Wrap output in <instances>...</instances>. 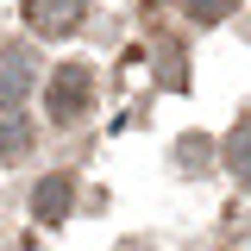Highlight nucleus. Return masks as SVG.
I'll return each instance as SVG.
<instances>
[{"mask_svg": "<svg viewBox=\"0 0 251 251\" xmlns=\"http://www.w3.org/2000/svg\"><path fill=\"white\" fill-rule=\"evenodd\" d=\"M88 107H94V69L88 63H57L50 82H44V113L57 126H75Z\"/></svg>", "mask_w": 251, "mask_h": 251, "instance_id": "1", "label": "nucleus"}, {"mask_svg": "<svg viewBox=\"0 0 251 251\" xmlns=\"http://www.w3.org/2000/svg\"><path fill=\"white\" fill-rule=\"evenodd\" d=\"M19 13H25V25L38 38H69V31L82 25L88 0H19Z\"/></svg>", "mask_w": 251, "mask_h": 251, "instance_id": "2", "label": "nucleus"}, {"mask_svg": "<svg viewBox=\"0 0 251 251\" xmlns=\"http://www.w3.org/2000/svg\"><path fill=\"white\" fill-rule=\"evenodd\" d=\"M69 207H75V176H44V182L31 188V214L44 220V226L69 220Z\"/></svg>", "mask_w": 251, "mask_h": 251, "instance_id": "3", "label": "nucleus"}, {"mask_svg": "<svg viewBox=\"0 0 251 251\" xmlns=\"http://www.w3.org/2000/svg\"><path fill=\"white\" fill-rule=\"evenodd\" d=\"M31 75H38V57L25 44H0V100H19L31 88Z\"/></svg>", "mask_w": 251, "mask_h": 251, "instance_id": "4", "label": "nucleus"}, {"mask_svg": "<svg viewBox=\"0 0 251 251\" xmlns=\"http://www.w3.org/2000/svg\"><path fill=\"white\" fill-rule=\"evenodd\" d=\"M31 151V120L19 100H0V163H13V157Z\"/></svg>", "mask_w": 251, "mask_h": 251, "instance_id": "5", "label": "nucleus"}, {"mask_svg": "<svg viewBox=\"0 0 251 251\" xmlns=\"http://www.w3.org/2000/svg\"><path fill=\"white\" fill-rule=\"evenodd\" d=\"M226 170L239 176V188H251V113L232 126V138H226Z\"/></svg>", "mask_w": 251, "mask_h": 251, "instance_id": "6", "label": "nucleus"}, {"mask_svg": "<svg viewBox=\"0 0 251 251\" xmlns=\"http://www.w3.org/2000/svg\"><path fill=\"white\" fill-rule=\"evenodd\" d=\"M176 163H182L188 176H201V170H207V163H214V145H207V138H201V132H188L182 145H176Z\"/></svg>", "mask_w": 251, "mask_h": 251, "instance_id": "7", "label": "nucleus"}, {"mask_svg": "<svg viewBox=\"0 0 251 251\" xmlns=\"http://www.w3.org/2000/svg\"><path fill=\"white\" fill-rule=\"evenodd\" d=\"M157 82H163V88H182V82H188L182 50H176V44H163V50H157Z\"/></svg>", "mask_w": 251, "mask_h": 251, "instance_id": "8", "label": "nucleus"}, {"mask_svg": "<svg viewBox=\"0 0 251 251\" xmlns=\"http://www.w3.org/2000/svg\"><path fill=\"white\" fill-rule=\"evenodd\" d=\"M232 6H239V0H182V13L195 19V25H220Z\"/></svg>", "mask_w": 251, "mask_h": 251, "instance_id": "9", "label": "nucleus"}]
</instances>
